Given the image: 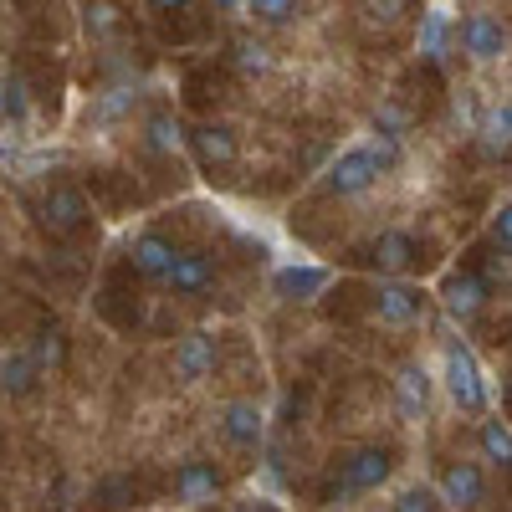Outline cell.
<instances>
[{
  "label": "cell",
  "instance_id": "cell-6",
  "mask_svg": "<svg viewBox=\"0 0 512 512\" xmlns=\"http://www.w3.org/2000/svg\"><path fill=\"white\" fill-rule=\"evenodd\" d=\"M88 221H93V205L77 185L62 180V185H52L47 195H41V226H47L52 236H77Z\"/></svg>",
  "mask_w": 512,
  "mask_h": 512
},
{
  "label": "cell",
  "instance_id": "cell-23",
  "mask_svg": "<svg viewBox=\"0 0 512 512\" xmlns=\"http://www.w3.org/2000/svg\"><path fill=\"white\" fill-rule=\"evenodd\" d=\"M241 11H251L262 26H287V21H297L303 11L292 6V0H256V6H241Z\"/></svg>",
  "mask_w": 512,
  "mask_h": 512
},
{
  "label": "cell",
  "instance_id": "cell-17",
  "mask_svg": "<svg viewBox=\"0 0 512 512\" xmlns=\"http://www.w3.org/2000/svg\"><path fill=\"white\" fill-rule=\"evenodd\" d=\"M395 395H400L405 415H425V405H431V374H425V364L410 359L395 369Z\"/></svg>",
  "mask_w": 512,
  "mask_h": 512
},
{
  "label": "cell",
  "instance_id": "cell-16",
  "mask_svg": "<svg viewBox=\"0 0 512 512\" xmlns=\"http://www.w3.org/2000/svg\"><path fill=\"white\" fill-rule=\"evenodd\" d=\"M477 446H482V461L502 466V472L512 477V425L502 415H482L477 425Z\"/></svg>",
  "mask_w": 512,
  "mask_h": 512
},
{
  "label": "cell",
  "instance_id": "cell-15",
  "mask_svg": "<svg viewBox=\"0 0 512 512\" xmlns=\"http://www.w3.org/2000/svg\"><path fill=\"white\" fill-rule=\"evenodd\" d=\"M262 410H256L251 400H231L226 410H221V436L236 446V451H256L262 446Z\"/></svg>",
  "mask_w": 512,
  "mask_h": 512
},
{
  "label": "cell",
  "instance_id": "cell-12",
  "mask_svg": "<svg viewBox=\"0 0 512 512\" xmlns=\"http://www.w3.org/2000/svg\"><path fill=\"white\" fill-rule=\"evenodd\" d=\"M415 262H420V241H415L410 231H384V236L369 246V267L384 272L390 282H400Z\"/></svg>",
  "mask_w": 512,
  "mask_h": 512
},
{
  "label": "cell",
  "instance_id": "cell-28",
  "mask_svg": "<svg viewBox=\"0 0 512 512\" xmlns=\"http://www.w3.org/2000/svg\"><path fill=\"white\" fill-rule=\"evenodd\" d=\"M236 67L241 72H267L272 67V52L262 47V41H241V47H236Z\"/></svg>",
  "mask_w": 512,
  "mask_h": 512
},
{
  "label": "cell",
  "instance_id": "cell-9",
  "mask_svg": "<svg viewBox=\"0 0 512 512\" xmlns=\"http://www.w3.org/2000/svg\"><path fill=\"white\" fill-rule=\"evenodd\" d=\"M180 251L185 246H175L169 236L144 231V236H134V246H128V262H134V272L149 277V282H169V277H175V267H180Z\"/></svg>",
  "mask_w": 512,
  "mask_h": 512
},
{
  "label": "cell",
  "instance_id": "cell-19",
  "mask_svg": "<svg viewBox=\"0 0 512 512\" xmlns=\"http://www.w3.org/2000/svg\"><path fill=\"white\" fill-rule=\"evenodd\" d=\"M323 282H328L323 267H282L277 272V292L282 297H313V292H323Z\"/></svg>",
  "mask_w": 512,
  "mask_h": 512
},
{
  "label": "cell",
  "instance_id": "cell-29",
  "mask_svg": "<svg viewBox=\"0 0 512 512\" xmlns=\"http://www.w3.org/2000/svg\"><path fill=\"white\" fill-rule=\"evenodd\" d=\"M405 11H410L405 0H384V6H364V21H369V26H395Z\"/></svg>",
  "mask_w": 512,
  "mask_h": 512
},
{
  "label": "cell",
  "instance_id": "cell-24",
  "mask_svg": "<svg viewBox=\"0 0 512 512\" xmlns=\"http://www.w3.org/2000/svg\"><path fill=\"white\" fill-rule=\"evenodd\" d=\"M446 502H441V492L436 487H410V492H400L395 497V507L390 512H441Z\"/></svg>",
  "mask_w": 512,
  "mask_h": 512
},
{
  "label": "cell",
  "instance_id": "cell-14",
  "mask_svg": "<svg viewBox=\"0 0 512 512\" xmlns=\"http://www.w3.org/2000/svg\"><path fill=\"white\" fill-rule=\"evenodd\" d=\"M216 359H221V344L205 328H195V333H185L180 344H175V379L200 384L210 369H216Z\"/></svg>",
  "mask_w": 512,
  "mask_h": 512
},
{
  "label": "cell",
  "instance_id": "cell-2",
  "mask_svg": "<svg viewBox=\"0 0 512 512\" xmlns=\"http://www.w3.org/2000/svg\"><path fill=\"white\" fill-rule=\"evenodd\" d=\"M390 477H395V446H359L338 461V497L379 492Z\"/></svg>",
  "mask_w": 512,
  "mask_h": 512
},
{
  "label": "cell",
  "instance_id": "cell-4",
  "mask_svg": "<svg viewBox=\"0 0 512 512\" xmlns=\"http://www.w3.org/2000/svg\"><path fill=\"white\" fill-rule=\"evenodd\" d=\"M436 297H441V308H446L461 328H472V323L487 313L492 287H487L477 272H446V277H441V287H436Z\"/></svg>",
  "mask_w": 512,
  "mask_h": 512
},
{
  "label": "cell",
  "instance_id": "cell-3",
  "mask_svg": "<svg viewBox=\"0 0 512 512\" xmlns=\"http://www.w3.org/2000/svg\"><path fill=\"white\" fill-rule=\"evenodd\" d=\"M379 175H384V169H379L374 149H369V144H354V149H344V154H338V159L328 164V175H323V195H338V200L364 195Z\"/></svg>",
  "mask_w": 512,
  "mask_h": 512
},
{
  "label": "cell",
  "instance_id": "cell-27",
  "mask_svg": "<svg viewBox=\"0 0 512 512\" xmlns=\"http://www.w3.org/2000/svg\"><path fill=\"white\" fill-rule=\"evenodd\" d=\"M487 241L497 251H512V200L502 210H492V221H487Z\"/></svg>",
  "mask_w": 512,
  "mask_h": 512
},
{
  "label": "cell",
  "instance_id": "cell-30",
  "mask_svg": "<svg viewBox=\"0 0 512 512\" xmlns=\"http://www.w3.org/2000/svg\"><path fill=\"white\" fill-rule=\"evenodd\" d=\"M88 26H113V6H88Z\"/></svg>",
  "mask_w": 512,
  "mask_h": 512
},
{
  "label": "cell",
  "instance_id": "cell-5",
  "mask_svg": "<svg viewBox=\"0 0 512 512\" xmlns=\"http://www.w3.org/2000/svg\"><path fill=\"white\" fill-rule=\"evenodd\" d=\"M436 492L456 512H482L487 507V477H482L477 461H446L441 477H436Z\"/></svg>",
  "mask_w": 512,
  "mask_h": 512
},
{
  "label": "cell",
  "instance_id": "cell-31",
  "mask_svg": "<svg viewBox=\"0 0 512 512\" xmlns=\"http://www.w3.org/2000/svg\"><path fill=\"white\" fill-rule=\"evenodd\" d=\"M507 405H512V379H507Z\"/></svg>",
  "mask_w": 512,
  "mask_h": 512
},
{
  "label": "cell",
  "instance_id": "cell-18",
  "mask_svg": "<svg viewBox=\"0 0 512 512\" xmlns=\"http://www.w3.org/2000/svg\"><path fill=\"white\" fill-rule=\"evenodd\" d=\"M0 374H6V395H11V400H26V395L36 390L41 364H36L31 349H6V364H0Z\"/></svg>",
  "mask_w": 512,
  "mask_h": 512
},
{
  "label": "cell",
  "instance_id": "cell-26",
  "mask_svg": "<svg viewBox=\"0 0 512 512\" xmlns=\"http://www.w3.org/2000/svg\"><path fill=\"white\" fill-rule=\"evenodd\" d=\"M175 144H180V123L169 118V113H154V118H149V149L169 154V149H175Z\"/></svg>",
  "mask_w": 512,
  "mask_h": 512
},
{
  "label": "cell",
  "instance_id": "cell-22",
  "mask_svg": "<svg viewBox=\"0 0 512 512\" xmlns=\"http://www.w3.org/2000/svg\"><path fill=\"white\" fill-rule=\"evenodd\" d=\"M31 354H36V364H41V369H57V364L67 359V338H62V328H41Z\"/></svg>",
  "mask_w": 512,
  "mask_h": 512
},
{
  "label": "cell",
  "instance_id": "cell-1",
  "mask_svg": "<svg viewBox=\"0 0 512 512\" xmlns=\"http://www.w3.org/2000/svg\"><path fill=\"white\" fill-rule=\"evenodd\" d=\"M441 379H446V395H451L456 410H466V415H487L492 390H487V374H482L472 344L451 338V344H446V364H441Z\"/></svg>",
  "mask_w": 512,
  "mask_h": 512
},
{
  "label": "cell",
  "instance_id": "cell-25",
  "mask_svg": "<svg viewBox=\"0 0 512 512\" xmlns=\"http://www.w3.org/2000/svg\"><path fill=\"white\" fill-rule=\"evenodd\" d=\"M374 134H379V139H374L369 149H374V159H379V169H390V164H400V154H405V149H400V134H395V128L374 118Z\"/></svg>",
  "mask_w": 512,
  "mask_h": 512
},
{
  "label": "cell",
  "instance_id": "cell-10",
  "mask_svg": "<svg viewBox=\"0 0 512 512\" xmlns=\"http://www.w3.org/2000/svg\"><path fill=\"white\" fill-rule=\"evenodd\" d=\"M374 313L384 323H420L431 313V292H420L410 282H379L374 287Z\"/></svg>",
  "mask_w": 512,
  "mask_h": 512
},
{
  "label": "cell",
  "instance_id": "cell-13",
  "mask_svg": "<svg viewBox=\"0 0 512 512\" xmlns=\"http://www.w3.org/2000/svg\"><path fill=\"white\" fill-rule=\"evenodd\" d=\"M216 251H205V246H185L180 251V267H175V277H169V292L175 297H200V292H210L216 287Z\"/></svg>",
  "mask_w": 512,
  "mask_h": 512
},
{
  "label": "cell",
  "instance_id": "cell-20",
  "mask_svg": "<svg viewBox=\"0 0 512 512\" xmlns=\"http://www.w3.org/2000/svg\"><path fill=\"white\" fill-rule=\"evenodd\" d=\"M477 134H482V144H487L492 154H507V149H512V103H497V108L482 118Z\"/></svg>",
  "mask_w": 512,
  "mask_h": 512
},
{
  "label": "cell",
  "instance_id": "cell-7",
  "mask_svg": "<svg viewBox=\"0 0 512 512\" xmlns=\"http://www.w3.org/2000/svg\"><path fill=\"white\" fill-rule=\"evenodd\" d=\"M221 492H226V477H221L216 461L185 456V461L175 466V502H180V507H205V502H216Z\"/></svg>",
  "mask_w": 512,
  "mask_h": 512
},
{
  "label": "cell",
  "instance_id": "cell-21",
  "mask_svg": "<svg viewBox=\"0 0 512 512\" xmlns=\"http://www.w3.org/2000/svg\"><path fill=\"white\" fill-rule=\"evenodd\" d=\"M0 108H6V123H26V113H31V93H26V77H21V72L6 77V88H0Z\"/></svg>",
  "mask_w": 512,
  "mask_h": 512
},
{
  "label": "cell",
  "instance_id": "cell-11",
  "mask_svg": "<svg viewBox=\"0 0 512 512\" xmlns=\"http://www.w3.org/2000/svg\"><path fill=\"white\" fill-rule=\"evenodd\" d=\"M461 52L472 57V62H497L507 52V26L487 11H472L461 21Z\"/></svg>",
  "mask_w": 512,
  "mask_h": 512
},
{
  "label": "cell",
  "instance_id": "cell-8",
  "mask_svg": "<svg viewBox=\"0 0 512 512\" xmlns=\"http://www.w3.org/2000/svg\"><path fill=\"white\" fill-rule=\"evenodd\" d=\"M185 144H190V154H195L200 169H231L236 154H241L231 123H195L190 134H185Z\"/></svg>",
  "mask_w": 512,
  "mask_h": 512
}]
</instances>
